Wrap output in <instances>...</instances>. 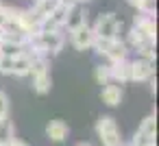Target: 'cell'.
Wrapping results in <instances>:
<instances>
[{
	"label": "cell",
	"instance_id": "obj_26",
	"mask_svg": "<svg viewBox=\"0 0 159 146\" xmlns=\"http://www.w3.org/2000/svg\"><path fill=\"white\" fill-rule=\"evenodd\" d=\"M148 146H157V144H148Z\"/></svg>",
	"mask_w": 159,
	"mask_h": 146
},
{
	"label": "cell",
	"instance_id": "obj_8",
	"mask_svg": "<svg viewBox=\"0 0 159 146\" xmlns=\"http://www.w3.org/2000/svg\"><path fill=\"white\" fill-rule=\"evenodd\" d=\"M68 133H70L68 124H66L63 120H59V118H57V120H50L48 126H46V135H48V139H52V142H66Z\"/></svg>",
	"mask_w": 159,
	"mask_h": 146
},
{
	"label": "cell",
	"instance_id": "obj_15",
	"mask_svg": "<svg viewBox=\"0 0 159 146\" xmlns=\"http://www.w3.org/2000/svg\"><path fill=\"white\" fill-rule=\"evenodd\" d=\"M24 52V46H18L13 42H2L0 39V57H9V59H16Z\"/></svg>",
	"mask_w": 159,
	"mask_h": 146
},
{
	"label": "cell",
	"instance_id": "obj_12",
	"mask_svg": "<svg viewBox=\"0 0 159 146\" xmlns=\"http://www.w3.org/2000/svg\"><path fill=\"white\" fill-rule=\"evenodd\" d=\"M59 5H61V0H35V5H33L31 11H33L39 20H44V18H48Z\"/></svg>",
	"mask_w": 159,
	"mask_h": 146
},
{
	"label": "cell",
	"instance_id": "obj_22",
	"mask_svg": "<svg viewBox=\"0 0 159 146\" xmlns=\"http://www.w3.org/2000/svg\"><path fill=\"white\" fill-rule=\"evenodd\" d=\"M72 2H76V5H83V2H89V0H72Z\"/></svg>",
	"mask_w": 159,
	"mask_h": 146
},
{
	"label": "cell",
	"instance_id": "obj_20",
	"mask_svg": "<svg viewBox=\"0 0 159 146\" xmlns=\"http://www.w3.org/2000/svg\"><path fill=\"white\" fill-rule=\"evenodd\" d=\"M11 68H13V59L0 57V74H11Z\"/></svg>",
	"mask_w": 159,
	"mask_h": 146
},
{
	"label": "cell",
	"instance_id": "obj_11",
	"mask_svg": "<svg viewBox=\"0 0 159 146\" xmlns=\"http://www.w3.org/2000/svg\"><path fill=\"white\" fill-rule=\"evenodd\" d=\"M31 63H33V59H31V55L24 50L20 57L13 59L11 74H16V76H29V74H31Z\"/></svg>",
	"mask_w": 159,
	"mask_h": 146
},
{
	"label": "cell",
	"instance_id": "obj_24",
	"mask_svg": "<svg viewBox=\"0 0 159 146\" xmlns=\"http://www.w3.org/2000/svg\"><path fill=\"white\" fill-rule=\"evenodd\" d=\"M2 9H5V0H0V13H2Z\"/></svg>",
	"mask_w": 159,
	"mask_h": 146
},
{
	"label": "cell",
	"instance_id": "obj_18",
	"mask_svg": "<svg viewBox=\"0 0 159 146\" xmlns=\"http://www.w3.org/2000/svg\"><path fill=\"white\" fill-rule=\"evenodd\" d=\"M111 42L113 39H102V37H96L94 35V42H92V48L98 52V55H107V50H109V46H111Z\"/></svg>",
	"mask_w": 159,
	"mask_h": 146
},
{
	"label": "cell",
	"instance_id": "obj_16",
	"mask_svg": "<svg viewBox=\"0 0 159 146\" xmlns=\"http://www.w3.org/2000/svg\"><path fill=\"white\" fill-rule=\"evenodd\" d=\"M137 131H142V133H146V135H150V137H157V118H155V113H152V116H146V118L142 120V124H139Z\"/></svg>",
	"mask_w": 159,
	"mask_h": 146
},
{
	"label": "cell",
	"instance_id": "obj_14",
	"mask_svg": "<svg viewBox=\"0 0 159 146\" xmlns=\"http://www.w3.org/2000/svg\"><path fill=\"white\" fill-rule=\"evenodd\" d=\"M50 72H39V74H33V89L37 94H48L50 92Z\"/></svg>",
	"mask_w": 159,
	"mask_h": 146
},
{
	"label": "cell",
	"instance_id": "obj_9",
	"mask_svg": "<svg viewBox=\"0 0 159 146\" xmlns=\"http://www.w3.org/2000/svg\"><path fill=\"white\" fill-rule=\"evenodd\" d=\"M133 26L142 29L150 39H157V24H155V16H146V13H139L133 18Z\"/></svg>",
	"mask_w": 159,
	"mask_h": 146
},
{
	"label": "cell",
	"instance_id": "obj_25",
	"mask_svg": "<svg viewBox=\"0 0 159 146\" xmlns=\"http://www.w3.org/2000/svg\"><path fill=\"white\" fill-rule=\"evenodd\" d=\"M122 146H131V142H129V144H122Z\"/></svg>",
	"mask_w": 159,
	"mask_h": 146
},
{
	"label": "cell",
	"instance_id": "obj_2",
	"mask_svg": "<svg viewBox=\"0 0 159 146\" xmlns=\"http://www.w3.org/2000/svg\"><path fill=\"white\" fill-rule=\"evenodd\" d=\"M120 29H122V22L116 18V13H100L92 26V33L102 39H118Z\"/></svg>",
	"mask_w": 159,
	"mask_h": 146
},
{
	"label": "cell",
	"instance_id": "obj_6",
	"mask_svg": "<svg viewBox=\"0 0 159 146\" xmlns=\"http://www.w3.org/2000/svg\"><path fill=\"white\" fill-rule=\"evenodd\" d=\"M81 24H87V11L81 7V5H72L70 7V11H68V18H66V29L68 31H74V29H79Z\"/></svg>",
	"mask_w": 159,
	"mask_h": 146
},
{
	"label": "cell",
	"instance_id": "obj_5",
	"mask_svg": "<svg viewBox=\"0 0 159 146\" xmlns=\"http://www.w3.org/2000/svg\"><path fill=\"white\" fill-rule=\"evenodd\" d=\"M111 66V83H131V61L129 59H122V61H116V63H109Z\"/></svg>",
	"mask_w": 159,
	"mask_h": 146
},
{
	"label": "cell",
	"instance_id": "obj_3",
	"mask_svg": "<svg viewBox=\"0 0 159 146\" xmlns=\"http://www.w3.org/2000/svg\"><path fill=\"white\" fill-rule=\"evenodd\" d=\"M70 42L76 50H89L92 48V42H94V33H92V26L89 24H81L79 29L70 31Z\"/></svg>",
	"mask_w": 159,
	"mask_h": 146
},
{
	"label": "cell",
	"instance_id": "obj_10",
	"mask_svg": "<svg viewBox=\"0 0 159 146\" xmlns=\"http://www.w3.org/2000/svg\"><path fill=\"white\" fill-rule=\"evenodd\" d=\"M126 55H129V46H126V42H122V39L118 37V39L111 42V46H109V50H107L105 57L109 59V63H116V61L126 59Z\"/></svg>",
	"mask_w": 159,
	"mask_h": 146
},
{
	"label": "cell",
	"instance_id": "obj_19",
	"mask_svg": "<svg viewBox=\"0 0 159 146\" xmlns=\"http://www.w3.org/2000/svg\"><path fill=\"white\" fill-rule=\"evenodd\" d=\"M9 116V96L0 89V118H7Z\"/></svg>",
	"mask_w": 159,
	"mask_h": 146
},
{
	"label": "cell",
	"instance_id": "obj_21",
	"mask_svg": "<svg viewBox=\"0 0 159 146\" xmlns=\"http://www.w3.org/2000/svg\"><path fill=\"white\" fill-rule=\"evenodd\" d=\"M9 146H29V144H26V142H22L20 137H16V139H13V142H11Z\"/></svg>",
	"mask_w": 159,
	"mask_h": 146
},
{
	"label": "cell",
	"instance_id": "obj_4",
	"mask_svg": "<svg viewBox=\"0 0 159 146\" xmlns=\"http://www.w3.org/2000/svg\"><path fill=\"white\" fill-rule=\"evenodd\" d=\"M155 72V61H146V59H135L131 61V81L142 83L148 81Z\"/></svg>",
	"mask_w": 159,
	"mask_h": 146
},
{
	"label": "cell",
	"instance_id": "obj_1",
	"mask_svg": "<svg viewBox=\"0 0 159 146\" xmlns=\"http://www.w3.org/2000/svg\"><path fill=\"white\" fill-rule=\"evenodd\" d=\"M96 133H98V139L102 146H122L124 144L113 116H100L96 122Z\"/></svg>",
	"mask_w": 159,
	"mask_h": 146
},
{
	"label": "cell",
	"instance_id": "obj_7",
	"mask_svg": "<svg viewBox=\"0 0 159 146\" xmlns=\"http://www.w3.org/2000/svg\"><path fill=\"white\" fill-rule=\"evenodd\" d=\"M100 98H102L105 105L118 107V105L122 103V85H118V83H107V85L102 87V92H100Z\"/></svg>",
	"mask_w": 159,
	"mask_h": 146
},
{
	"label": "cell",
	"instance_id": "obj_17",
	"mask_svg": "<svg viewBox=\"0 0 159 146\" xmlns=\"http://www.w3.org/2000/svg\"><path fill=\"white\" fill-rule=\"evenodd\" d=\"M96 81H98L100 85L111 83V66H109V63H100V66H96Z\"/></svg>",
	"mask_w": 159,
	"mask_h": 146
},
{
	"label": "cell",
	"instance_id": "obj_23",
	"mask_svg": "<svg viewBox=\"0 0 159 146\" xmlns=\"http://www.w3.org/2000/svg\"><path fill=\"white\" fill-rule=\"evenodd\" d=\"M76 146H92V144H89V142H79Z\"/></svg>",
	"mask_w": 159,
	"mask_h": 146
},
{
	"label": "cell",
	"instance_id": "obj_13",
	"mask_svg": "<svg viewBox=\"0 0 159 146\" xmlns=\"http://www.w3.org/2000/svg\"><path fill=\"white\" fill-rule=\"evenodd\" d=\"M16 139V126L13 122L7 118H0V146H9Z\"/></svg>",
	"mask_w": 159,
	"mask_h": 146
}]
</instances>
